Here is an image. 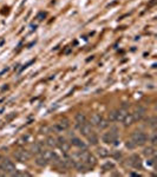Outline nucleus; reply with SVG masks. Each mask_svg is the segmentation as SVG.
Here are the masks:
<instances>
[{"label":"nucleus","instance_id":"f8f14e48","mask_svg":"<svg viewBox=\"0 0 157 177\" xmlns=\"http://www.w3.org/2000/svg\"><path fill=\"white\" fill-rule=\"evenodd\" d=\"M35 164L37 165H39V167H46L47 165V163H48V161L43 156V154H39V155H37V157H35Z\"/></svg>","mask_w":157,"mask_h":177},{"label":"nucleus","instance_id":"f257e3e1","mask_svg":"<svg viewBox=\"0 0 157 177\" xmlns=\"http://www.w3.org/2000/svg\"><path fill=\"white\" fill-rule=\"evenodd\" d=\"M72 158L76 159V161H82V162L89 164V165L92 167V168L95 167V164H96V158H95V156L91 155L89 151H86L85 149H84L83 151H81V152H78V154L73 155Z\"/></svg>","mask_w":157,"mask_h":177},{"label":"nucleus","instance_id":"f3484780","mask_svg":"<svg viewBox=\"0 0 157 177\" xmlns=\"http://www.w3.org/2000/svg\"><path fill=\"white\" fill-rule=\"evenodd\" d=\"M128 112L125 109H119L117 110V122H123V119L125 118V116L128 115Z\"/></svg>","mask_w":157,"mask_h":177},{"label":"nucleus","instance_id":"393cba45","mask_svg":"<svg viewBox=\"0 0 157 177\" xmlns=\"http://www.w3.org/2000/svg\"><path fill=\"white\" fill-rule=\"evenodd\" d=\"M126 146H128L129 149H134V148H136V145H135V143H134L132 141H128V142H126Z\"/></svg>","mask_w":157,"mask_h":177},{"label":"nucleus","instance_id":"4be33fe9","mask_svg":"<svg viewBox=\"0 0 157 177\" xmlns=\"http://www.w3.org/2000/svg\"><path fill=\"white\" fill-rule=\"evenodd\" d=\"M98 155L100 156V157H108L109 155H110V152L106 150V149H104V148H99L98 149Z\"/></svg>","mask_w":157,"mask_h":177},{"label":"nucleus","instance_id":"dca6fc26","mask_svg":"<svg viewBox=\"0 0 157 177\" xmlns=\"http://www.w3.org/2000/svg\"><path fill=\"white\" fill-rule=\"evenodd\" d=\"M143 154H144V156L148 157V158H155V156H156V150L152 146H149L147 149H144Z\"/></svg>","mask_w":157,"mask_h":177},{"label":"nucleus","instance_id":"412c9836","mask_svg":"<svg viewBox=\"0 0 157 177\" xmlns=\"http://www.w3.org/2000/svg\"><path fill=\"white\" fill-rule=\"evenodd\" d=\"M109 120L110 122H117V110H112L109 112Z\"/></svg>","mask_w":157,"mask_h":177},{"label":"nucleus","instance_id":"4468645a","mask_svg":"<svg viewBox=\"0 0 157 177\" xmlns=\"http://www.w3.org/2000/svg\"><path fill=\"white\" fill-rule=\"evenodd\" d=\"M136 122V119H135V117L132 116V113H129L128 112V115L125 116V118L123 119V124L125 125V126H129V125H131V124H134Z\"/></svg>","mask_w":157,"mask_h":177},{"label":"nucleus","instance_id":"6e6552de","mask_svg":"<svg viewBox=\"0 0 157 177\" xmlns=\"http://www.w3.org/2000/svg\"><path fill=\"white\" fill-rule=\"evenodd\" d=\"M77 128L79 129V132L83 135V136H85V137H87L91 132H92V128H91V124L90 123H84V124H77Z\"/></svg>","mask_w":157,"mask_h":177},{"label":"nucleus","instance_id":"a878e982","mask_svg":"<svg viewBox=\"0 0 157 177\" xmlns=\"http://www.w3.org/2000/svg\"><path fill=\"white\" fill-rule=\"evenodd\" d=\"M156 143H157V136H156V133H154L152 137H151V144L155 145Z\"/></svg>","mask_w":157,"mask_h":177},{"label":"nucleus","instance_id":"20e7f679","mask_svg":"<svg viewBox=\"0 0 157 177\" xmlns=\"http://www.w3.org/2000/svg\"><path fill=\"white\" fill-rule=\"evenodd\" d=\"M0 169H1L6 175H12L16 171V167L10 159H3L0 163Z\"/></svg>","mask_w":157,"mask_h":177},{"label":"nucleus","instance_id":"9b49d317","mask_svg":"<svg viewBox=\"0 0 157 177\" xmlns=\"http://www.w3.org/2000/svg\"><path fill=\"white\" fill-rule=\"evenodd\" d=\"M70 144L74 145V146H77V148H81V149H85V148H86L85 143H84V142H82V141L79 140V138H78V137H74V136H72V137H71Z\"/></svg>","mask_w":157,"mask_h":177},{"label":"nucleus","instance_id":"aec40b11","mask_svg":"<svg viewBox=\"0 0 157 177\" xmlns=\"http://www.w3.org/2000/svg\"><path fill=\"white\" fill-rule=\"evenodd\" d=\"M46 145L50 148H56L57 146V140H55L53 137H48L46 140Z\"/></svg>","mask_w":157,"mask_h":177},{"label":"nucleus","instance_id":"7ed1b4c3","mask_svg":"<svg viewBox=\"0 0 157 177\" xmlns=\"http://www.w3.org/2000/svg\"><path fill=\"white\" fill-rule=\"evenodd\" d=\"M148 140V136L143 131H134L131 133V141L135 143V145H143Z\"/></svg>","mask_w":157,"mask_h":177},{"label":"nucleus","instance_id":"0eeeda50","mask_svg":"<svg viewBox=\"0 0 157 177\" xmlns=\"http://www.w3.org/2000/svg\"><path fill=\"white\" fill-rule=\"evenodd\" d=\"M128 164L130 167H132L135 169H141L142 168V161L137 155H132L128 158Z\"/></svg>","mask_w":157,"mask_h":177},{"label":"nucleus","instance_id":"5701e85b","mask_svg":"<svg viewBox=\"0 0 157 177\" xmlns=\"http://www.w3.org/2000/svg\"><path fill=\"white\" fill-rule=\"evenodd\" d=\"M149 125L151 126L152 129H156V126H157V118L156 117H152L149 119Z\"/></svg>","mask_w":157,"mask_h":177},{"label":"nucleus","instance_id":"6ab92c4d","mask_svg":"<svg viewBox=\"0 0 157 177\" xmlns=\"http://www.w3.org/2000/svg\"><path fill=\"white\" fill-rule=\"evenodd\" d=\"M44 151V148H43V144H34L32 145V152L35 154V155H39V154H42Z\"/></svg>","mask_w":157,"mask_h":177},{"label":"nucleus","instance_id":"39448f33","mask_svg":"<svg viewBox=\"0 0 157 177\" xmlns=\"http://www.w3.org/2000/svg\"><path fill=\"white\" fill-rule=\"evenodd\" d=\"M70 126V123L68 119H61L59 122H57L53 126H51V131H55V132H61V131H65L68 130Z\"/></svg>","mask_w":157,"mask_h":177},{"label":"nucleus","instance_id":"1a4fd4ad","mask_svg":"<svg viewBox=\"0 0 157 177\" xmlns=\"http://www.w3.org/2000/svg\"><path fill=\"white\" fill-rule=\"evenodd\" d=\"M132 116L135 117V119L136 120H139L143 116H144V113H145V109L143 108L142 105H136V106H134V109H132Z\"/></svg>","mask_w":157,"mask_h":177},{"label":"nucleus","instance_id":"b1692460","mask_svg":"<svg viewBox=\"0 0 157 177\" xmlns=\"http://www.w3.org/2000/svg\"><path fill=\"white\" fill-rule=\"evenodd\" d=\"M111 169H113V164L112 163H110V162H108L106 164H104V167H103V170H111Z\"/></svg>","mask_w":157,"mask_h":177},{"label":"nucleus","instance_id":"f03ea898","mask_svg":"<svg viewBox=\"0 0 157 177\" xmlns=\"http://www.w3.org/2000/svg\"><path fill=\"white\" fill-rule=\"evenodd\" d=\"M102 141L105 144H110V145H117L118 142V130L116 128L110 129V131L105 132L102 136Z\"/></svg>","mask_w":157,"mask_h":177},{"label":"nucleus","instance_id":"a211bd4d","mask_svg":"<svg viewBox=\"0 0 157 177\" xmlns=\"http://www.w3.org/2000/svg\"><path fill=\"white\" fill-rule=\"evenodd\" d=\"M86 138H87V141L90 142V144H92V145H97L98 144V137H97V135L94 131L91 132Z\"/></svg>","mask_w":157,"mask_h":177},{"label":"nucleus","instance_id":"9d476101","mask_svg":"<svg viewBox=\"0 0 157 177\" xmlns=\"http://www.w3.org/2000/svg\"><path fill=\"white\" fill-rule=\"evenodd\" d=\"M57 146H59V149L63 150L64 152H68V151L70 150L71 144H70V142H68L66 140H65V138L59 137L58 140H57Z\"/></svg>","mask_w":157,"mask_h":177},{"label":"nucleus","instance_id":"ddd939ff","mask_svg":"<svg viewBox=\"0 0 157 177\" xmlns=\"http://www.w3.org/2000/svg\"><path fill=\"white\" fill-rule=\"evenodd\" d=\"M102 119H103V117L99 115V113H94V115H91V117H90V124L98 126V124L100 123Z\"/></svg>","mask_w":157,"mask_h":177},{"label":"nucleus","instance_id":"2eb2a0df","mask_svg":"<svg viewBox=\"0 0 157 177\" xmlns=\"http://www.w3.org/2000/svg\"><path fill=\"white\" fill-rule=\"evenodd\" d=\"M74 119H76L77 124H84V123H86V122H87L86 116L84 115V113H82V112H78V113H76Z\"/></svg>","mask_w":157,"mask_h":177},{"label":"nucleus","instance_id":"423d86ee","mask_svg":"<svg viewBox=\"0 0 157 177\" xmlns=\"http://www.w3.org/2000/svg\"><path fill=\"white\" fill-rule=\"evenodd\" d=\"M13 156H14V158L19 162H26L31 158V154L27 150H18V151H16Z\"/></svg>","mask_w":157,"mask_h":177}]
</instances>
